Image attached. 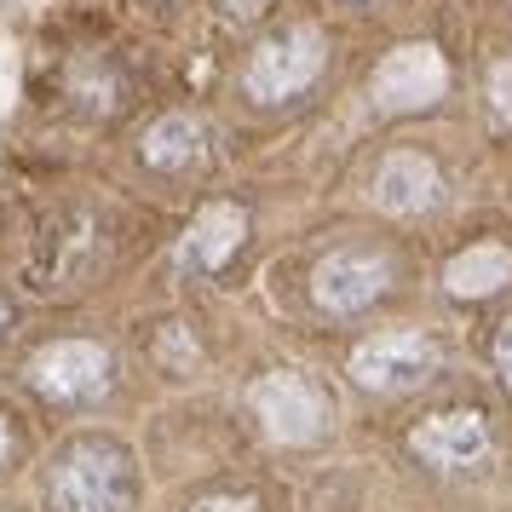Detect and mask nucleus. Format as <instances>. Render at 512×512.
<instances>
[{
	"label": "nucleus",
	"instance_id": "18",
	"mask_svg": "<svg viewBox=\"0 0 512 512\" xmlns=\"http://www.w3.org/2000/svg\"><path fill=\"white\" fill-rule=\"evenodd\" d=\"M6 449H12V438H6V426H0V461H6Z\"/></svg>",
	"mask_w": 512,
	"mask_h": 512
},
{
	"label": "nucleus",
	"instance_id": "17",
	"mask_svg": "<svg viewBox=\"0 0 512 512\" xmlns=\"http://www.w3.org/2000/svg\"><path fill=\"white\" fill-rule=\"evenodd\" d=\"M219 6H225V18H236V24H248V18H259V12H265L271 0H219Z\"/></svg>",
	"mask_w": 512,
	"mask_h": 512
},
{
	"label": "nucleus",
	"instance_id": "10",
	"mask_svg": "<svg viewBox=\"0 0 512 512\" xmlns=\"http://www.w3.org/2000/svg\"><path fill=\"white\" fill-rule=\"evenodd\" d=\"M374 202L397 219H409V213H426L438 202V167L432 156H420V150H392L380 173H374Z\"/></svg>",
	"mask_w": 512,
	"mask_h": 512
},
{
	"label": "nucleus",
	"instance_id": "8",
	"mask_svg": "<svg viewBox=\"0 0 512 512\" xmlns=\"http://www.w3.org/2000/svg\"><path fill=\"white\" fill-rule=\"evenodd\" d=\"M242 236H248V213L236 208V202H208V208L190 219V231L179 236V271L190 277H213L225 259L242 248Z\"/></svg>",
	"mask_w": 512,
	"mask_h": 512
},
{
	"label": "nucleus",
	"instance_id": "6",
	"mask_svg": "<svg viewBox=\"0 0 512 512\" xmlns=\"http://www.w3.org/2000/svg\"><path fill=\"white\" fill-rule=\"evenodd\" d=\"M29 380L52 403H93V397L110 392V351L93 346V340H58V346L35 351Z\"/></svg>",
	"mask_w": 512,
	"mask_h": 512
},
{
	"label": "nucleus",
	"instance_id": "7",
	"mask_svg": "<svg viewBox=\"0 0 512 512\" xmlns=\"http://www.w3.org/2000/svg\"><path fill=\"white\" fill-rule=\"evenodd\" d=\"M386 282H392V265L386 254H369V248H334V254L317 265V277H311V294L323 311H363L386 294Z\"/></svg>",
	"mask_w": 512,
	"mask_h": 512
},
{
	"label": "nucleus",
	"instance_id": "3",
	"mask_svg": "<svg viewBox=\"0 0 512 512\" xmlns=\"http://www.w3.org/2000/svg\"><path fill=\"white\" fill-rule=\"evenodd\" d=\"M248 403H254L259 426H265L277 443H317L323 438V426H328V397L305 369L259 374L254 392H248Z\"/></svg>",
	"mask_w": 512,
	"mask_h": 512
},
{
	"label": "nucleus",
	"instance_id": "19",
	"mask_svg": "<svg viewBox=\"0 0 512 512\" xmlns=\"http://www.w3.org/2000/svg\"><path fill=\"white\" fill-rule=\"evenodd\" d=\"M6 323H12V317H6V305H0V334H6Z\"/></svg>",
	"mask_w": 512,
	"mask_h": 512
},
{
	"label": "nucleus",
	"instance_id": "15",
	"mask_svg": "<svg viewBox=\"0 0 512 512\" xmlns=\"http://www.w3.org/2000/svg\"><path fill=\"white\" fill-rule=\"evenodd\" d=\"M190 512H259L254 495H208V501H196Z\"/></svg>",
	"mask_w": 512,
	"mask_h": 512
},
{
	"label": "nucleus",
	"instance_id": "12",
	"mask_svg": "<svg viewBox=\"0 0 512 512\" xmlns=\"http://www.w3.org/2000/svg\"><path fill=\"white\" fill-rule=\"evenodd\" d=\"M139 150L156 173H190V167L208 162V127L196 116H162V121H150Z\"/></svg>",
	"mask_w": 512,
	"mask_h": 512
},
{
	"label": "nucleus",
	"instance_id": "11",
	"mask_svg": "<svg viewBox=\"0 0 512 512\" xmlns=\"http://www.w3.org/2000/svg\"><path fill=\"white\" fill-rule=\"evenodd\" d=\"M52 248V259H41V288H52V282H75V277H87L93 271V259H98V231H93V219L87 213H64L58 225H47V236H41Z\"/></svg>",
	"mask_w": 512,
	"mask_h": 512
},
{
	"label": "nucleus",
	"instance_id": "14",
	"mask_svg": "<svg viewBox=\"0 0 512 512\" xmlns=\"http://www.w3.org/2000/svg\"><path fill=\"white\" fill-rule=\"evenodd\" d=\"M489 110H495V121H512V58L495 64V75H489Z\"/></svg>",
	"mask_w": 512,
	"mask_h": 512
},
{
	"label": "nucleus",
	"instance_id": "9",
	"mask_svg": "<svg viewBox=\"0 0 512 512\" xmlns=\"http://www.w3.org/2000/svg\"><path fill=\"white\" fill-rule=\"evenodd\" d=\"M415 455L432 466H478L489 455V426L478 409H443L415 426Z\"/></svg>",
	"mask_w": 512,
	"mask_h": 512
},
{
	"label": "nucleus",
	"instance_id": "13",
	"mask_svg": "<svg viewBox=\"0 0 512 512\" xmlns=\"http://www.w3.org/2000/svg\"><path fill=\"white\" fill-rule=\"evenodd\" d=\"M507 277H512V248H501V242H478V248H466L443 265V288L455 300H484Z\"/></svg>",
	"mask_w": 512,
	"mask_h": 512
},
{
	"label": "nucleus",
	"instance_id": "5",
	"mask_svg": "<svg viewBox=\"0 0 512 512\" xmlns=\"http://www.w3.org/2000/svg\"><path fill=\"white\" fill-rule=\"evenodd\" d=\"M432 369H438V346L415 328L374 334L351 351V380L369 392H415L420 380H432Z\"/></svg>",
	"mask_w": 512,
	"mask_h": 512
},
{
	"label": "nucleus",
	"instance_id": "2",
	"mask_svg": "<svg viewBox=\"0 0 512 512\" xmlns=\"http://www.w3.org/2000/svg\"><path fill=\"white\" fill-rule=\"evenodd\" d=\"M323 58H328V41L311 24H300V29H288V35L259 41L248 70H242V87H248L254 104H288V98H300L323 75Z\"/></svg>",
	"mask_w": 512,
	"mask_h": 512
},
{
	"label": "nucleus",
	"instance_id": "16",
	"mask_svg": "<svg viewBox=\"0 0 512 512\" xmlns=\"http://www.w3.org/2000/svg\"><path fill=\"white\" fill-rule=\"evenodd\" d=\"M495 369H501V386L512 392V317L501 323V334H495Z\"/></svg>",
	"mask_w": 512,
	"mask_h": 512
},
{
	"label": "nucleus",
	"instance_id": "1",
	"mask_svg": "<svg viewBox=\"0 0 512 512\" xmlns=\"http://www.w3.org/2000/svg\"><path fill=\"white\" fill-rule=\"evenodd\" d=\"M47 501L58 512H133V501H139L133 455L104 438L70 443L47 478Z\"/></svg>",
	"mask_w": 512,
	"mask_h": 512
},
{
	"label": "nucleus",
	"instance_id": "4",
	"mask_svg": "<svg viewBox=\"0 0 512 512\" xmlns=\"http://www.w3.org/2000/svg\"><path fill=\"white\" fill-rule=\"evenodd\" d=\"M449 87V70H443V52L432 41H403L392 47L369 75V98L392 116H409V110H432Z\"/></svg>",
	"mask_w": 512,
	"mask_h": 512
}]
</instances>
